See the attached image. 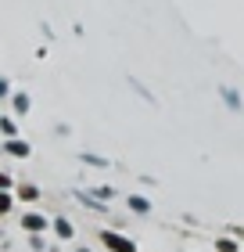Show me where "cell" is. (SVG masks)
<instances>
[{"instance_id":"1","label":"cell","mask_w":244,"mask_h":252,"mask_svg":"<svg viewBox=\"0 0 244 252\" xmlns=\"http://www.w3.org/2000/svg\"><path fill=\"white\" fill-rule=\"evenodd\" d=\"M101 242L108 245L111 252H136V242L126 238V234H119V231H101Z\"/></svg>"},{"instance_id":"2","label":"cell","mask_w":244,"mask_h":252,"mask_svg":"<svg viewBox=\"0 0 244 252\" xmlns=\"http://www.w3.org/2000/svg\"><path fill=\"white\" fill-rule=\"evenodd\" d=\"M219 97L226 101V108H230V112H237V116L244 112V105H241V94H237L234 87H219Z\"/></svg>"},{"instance_id":"3","label":"cell","mask_w":244,"mask_h":252,"mask_svg":"<svg viewBox=\"0 0 244 252\" xmlns=\"http://www.w3.org/2000/svg\"><path fill=\"white\" fill-rule=\"evenodd\" d=\"M22 227H26V231H29V234H40V231H43V227H47V220H43V216H36V213H29V216H26V220H22Z\"/></svg>"},{"instance_id":"4","label":"cell","mask_w":244,"mask_h":252,"mask_svg":"<svg viewBox=\"0 0 244 252\" xmlns=\"http://www.w3.org/2000/svg\"><path fill=\"white\" fill-rule=\"evenodd\" d=\"M130 209H133V213H151V202L144 198V194H133V198H130Z\"/></svg>"},{"instance_id":"5","label":"cell","mask_w":244,"mask_h":252,"mask_svg":"<svg viewBox=\"0 0 244 252\" xmlns=\"http://www.w3.org/2000/svg\"><path fill=\"white\" fill-rule=\"evenodd\" d=\"M7 152L18 155V158H26V155H29V144H26V141H7Z\"/></svg>"},{"instance_id":"6","label":"cell","mask_w":244,"mask_h":252,"mask_svg":"<svg viewBox=\"0 0 244 252\" xmlns=\"http://www.w3.org/2000/svg\"><path fill=\"white\" fill-rule=\"evenodd\" d=\"M18 198H22V202H36V198H40V191L32 188V184H22V188H18Z\"/></svg>"},{"instance_id":"7","label":"cell","mask_w":244,"mask_h":252,"mask_svg":"<svg viewBox=\"0 0 244 252\" xmlns=\"http://www.w3.org/2000/svg\"><path fill=\"white\" fill-rule=\"evenodd\" d=\"M54 231H57V238H72V234H76V227L68 223V220H54Z\"/></svg>"},{"instance_id":"8","label":"cell","mask_w":244,"mask_h":252,"mask_svg":"<svg viewBox=\"0 0 244 252\" xmlns=\"http://www.w3.org/2000/svg\"><path fill=\"white\" fill-rule=\"evenodd\" d=\"M130 83H133V90H136V94H140L144 101H151V105H158V101H155V94H151V90H147L144 83H136V79H130Z\"/></svg>"},{"instance_id":"9","label":"cell","mask_w":244,"mask_h":252,"mask_svg":"<svg viewBox=\"0 0 244 252\" xmlns=\"http://www.w3.org/2000/svg\"><path fill=\"white\" fill-rule=\"evenodd\" d=\"M216 249H219V252H237V242H234V238H219Z\"/></svg>"},{"instance_id":"10","label":"cell","mask_w":244,"mask_h":252,"mask_svg":"<svg viewBox=\"0 0 244 252\" xmlns=\"http://www.w3.org/2000/svg\"><path fill=\"white\" fill-rule=\"evenodd\" d=\"M83 162H90V166H108V158H101V155H90V152H83Z\"/></svg>"},{"instance_id":"11","label":"cell","mask_w":244,"mask_h":252,"mask_svg":"<svg viewBox=\"0 0 244 252\" xmlns=\"http://www.w3.org/2000/svg\"><path fill=\"white\" fill-rule=\"evenodd\" d=\"M15 112H29V94H15Z\"/></svg>"},{"instance_id":"12","label":"cell","mask_w":244,"mask_h":252,"mask_svg":"<svg viewBox=\"0 0 244 252\" xmlns=\"http://www.w3.org/2000/svg\"><path fill=\"white\" fill-rule=\"evenodd\" d=\"M7 209H11V194L0 191V213H7Z\"/></svg>"},{"instance_id":"13","label":"cell","mask_w":244,"mask_h":252,"mask_svg":"<svg viewBox=\"0 0 244 252\" xmlns=\"http://www.w3.org/2000/svg\"><path fill=\"white\" fill-rule=\"evenodd\" d=\"M94 194H97V198H115V191H111V188H97Z\"/></svg>"},{"instance_id":"14","label":"cell","mask_w":244,"mask_h":252,"mask_svg":"<svg viewBox=\"0 0 244 252\" xmlns=\"http://www.w3.org/2000/svg\"><path fill=\"white\" fill-rule=\"evenodd\" d=\"M4 188H11V177H7V173H0V191H4Z\"/></svg>"},{"instance_id":"15","label":"cell","mask_w":244,"mask_h":252,"mask_svg":"<svg viewBox=\"0 0 244 252\" xmlns=\"http://www.w3.org/2000/svg\"><path fill=\"white\" fill-rule=\"evenodd\" d=\"M7 94V79H0V97H4Z\"/></svg>"},{"instance_id":"16","label":"cell","mask_w":244,"mask_h":252,"mask_svg":"<svg viewBox=\"0 0 244 252\" xmlns=\"http://www.w3.org/2000/svg\"><path fill=\"white\" fill-rule=\"evenodd\" d=\"M83 252H86V249H83Z\"/></svg>"}]
</instances>
